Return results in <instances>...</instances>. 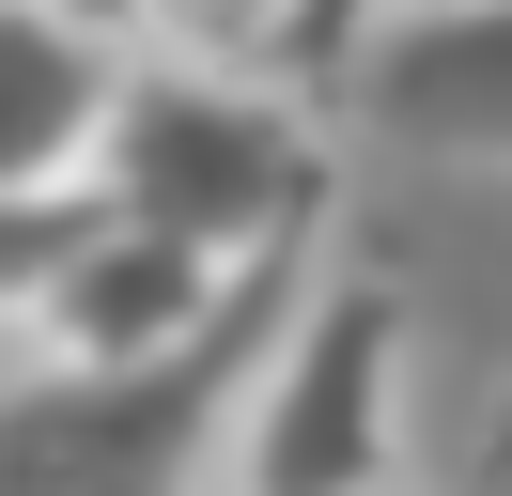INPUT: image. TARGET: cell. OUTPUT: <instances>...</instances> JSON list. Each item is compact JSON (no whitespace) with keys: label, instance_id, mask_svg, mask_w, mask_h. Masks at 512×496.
I'll return each instance as SVG.
<instances>
[{"label":"cell","instance_id":"cell-8","mask_svg":"<svg viewBox=\"0 0 512 496\" xmlns=\"http://www.w3.org/2000/svg\"><path fill=\"white\" fill-rule=\"evenodd\" d=\"M94 233V186H32V202H0V326L47 295V264Z\"/></svg>","mask_w":512,"mask_h":496},{"label":"cell","instance_id":"cell-2","mask_svg":"<svg viewBox=\"0 0 512 496\" xmlns=\"http://www.w3.org/2000/svg\"><path fill=\"white\" fill-rule=\"evenodd\" d=\"M373 481H404V295L342 264L264 310L202 496H373Z\"/></svg>","mask_w":512,"mask_h":496},{"label":"cell","instance_id":"cell-5","mask_svg":"<svg viewBox=\"0 0 512 496\" xmlns=\"http://www.w3.org/2000/svg\"><path fill=\"white\" fill-rule=\"evenodd\" d=\"M233 279H264V264H187V248L109 233V217H94V233L47 264V295L16 310V326L47 341V372H125V357H171L187 326H218Z\"/></svg>","mask_w":512,"mask_h":496},{"label":"cell","instance_id":"cell-3","mask_svg":"<svg viewBox=\"0 0 512 496\" xmlns=\"http://www.w3.org/2000/svg\"><path fill=\"white\" fill-rule=\"evenodd\" d=\"M280 295H295V264H264V279H233V310L187 326L171 357L0 388V496H202L218 419H233V372H249V341H264Z\"/></svg>","mask_w":512,"mask_h":496},{"label":"cell","instance_id":"cell-6","mask_svg":"<svg viewBox=\"0 0 512 496\" xmlns=\"http://www.w3.org/2000/svg\"><path fill=\"white\" fill-rule=\"evenodd\" d=\"M109 78H125V47H109L78 0H0V202L78 186Z\"/></svg>","mask_w":512,"mask_h":496},{"label":"cell","instance_id":"cell-9","mask_svg":"<svg viewBox=\"0 0 512 496\" xmlns=\"http://www.w3.org/2000/svg\"><path fill=\"white\" fill-rule=\"evenodd\" d=\"M481 450H497V481H512V403H497V434H481Z\"/></svg>","mask_w":512,"mask_h":496},{"label":"cell","instance_id":"cell-7","mask_svg":"<svg viewBox=\"0 0 512 496\" xmlns=\"http://www.w3.org/2000/svg\"><path fill=\"white\" fill-rule=\"evenodd\" d=\"M404 16V0H280V16H264V62H280V93H326L357 62V31H388Z\"/></svg>","mask_w":512,"mask_h":496},{"label":"cell","instance_id":"cell-10","mask_svg":"<svg viewBox=\"0 0 512 496\" xmlns=\"http://www.w3.org/2000/svg\"><path fill=\"white\" fill-rule=\"evenodd\" d=\"M373 496H404V481H373Z\"/></svg>","mask_w":512,"mask_h":496},{"label":"cell","instance_id":"cell-1","mask_svg":"<svg viewBox=\"0 0 512 496\" xmlns=\"http://www.w3.org/2000/svg\"><path fill=\"white\" fill-rule=\"evenodd\" d=\"M78 186L109 233H156L187 264H295L326 217V124L233 62H125Z\"/></svg>","mask_w":512,"mask_h":496},{"label":"cell","instance_id":"cell-4","mask_svg":"<svg viewBox=\"0 0 512 496\" xmlns=\"http://www.w3.org/2000/svg\"><path fill=\"white\" fill-rule=\"evenodd\" d=\"M326 93L419 155H512V0H404Z\"/></svg>","mask_w":512,"mask_h":496}]
</instances>
